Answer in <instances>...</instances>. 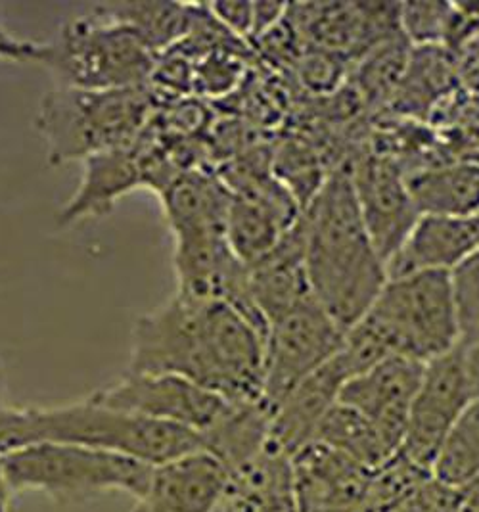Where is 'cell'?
<instances>
[{"mask_svg":"<svg viewBox=\"0 0 479 512\" xmlns=\"http://www.w3.org/2000/svg\"><path fill=\"white\" fill-rule=\"evenodd\" d=\"M458 511L479 512V476L468 482L466 486L457 489Z\"/></svg>","mask_w":479,"mask_h":512,"instance_id":"cell-34","label":"cell"},{"mask_svg":"<svg viewBox=\"0 0 479 512\" xmlns=\"http://www.w3.org/2000/svg\"><path fill=\"white\" fill-rule=\"evenodd\" d=\"M313 442L324 443L368 470H378L393 457L374 424L342 401L326 413Z\"/></svg>","mask_w":479,"mask_h":512,"instance_id":"cell-25","label":"cell"},{"mask_svg":"<svg viewBox=\"0 0 479 512\" xmlns=\"http://www.w3.org/2000/svg\"><path fill=\"white\" fill-rule=\"evenodd\" d=\"M426 363L405 355H391L365 373L345 382L340 399L374 424L395 455L407 432L412 399L420 386Z\"/></svg>","mask_w":479,"mask_h":512,"instance_id":"cell-12","label":"cell"},{"mask_svg":"<svg viewBox=\"0 0 479 512\" xmlns=\"http://www.w3.org/2000/svg\"><path fill=\"white\" fill-rule=\"evenodd\" d=\"M213 512H297L292 459L265 447L230 472Z\"/></svg>","mask_w":479,"mask_h":512,"instance_id":"cell-20","label":"cell"},{"mask_svg":"<svg viewBox=\"0 0 479 512\" xmlns=\"http://www.w3.org/2000/svg\"><path fill=\"white\" fill-rule=\"evenodd\" d=\"M458 22L457 4L428 0L399 4V29L411 47H447Z\"/></svg>","mask_w":479,"mask_h":512,"instance_id":"cell-28","label":"cell"},{"mask_svg":"<svg viewBox=\"0 0 479 512\" xmlns=\"http://www.w3.org/2000/svg\"><path fill=\"white\" fill-rule=\"evenodd\" d=\"M69 443L161 466L204 451L202 436L161 420L106 407L91 396L56 407H8L0 420V455L31 443Z\"/></svg>","mask_w":479,"mask_h":512,"instance_id":"cell-3","label":"cell"},{"mask_svg":"<svg viewBox=\"0 0 479 512\" xmlns=\"http://www.w3.org/2000/svg\"><path fill=\"white\" fill-rule=\"evenodd\" d=\"M150 142L146 127L133 142L85 160L81 183L66 208L60 211V225L102 217L127 192L148 187Z\"/></svg>","mask_w":479,"mask_h":512,"instance_id":"cell-14","label":"cell"},{"mask_svg":"<svg viewBox=\"0 0 479 512\" xmlns=\"http://www.w3.org/2000/svg\"><path fill=\"white\" fill-rule=\"evenodd\" d=\"M464 363H466V374L470 380L472 396L474 401H479V344L464 350Z\"/></svg>","mask_w":479,"mask_h":512,"instance_id":"cell-35","label":"cell"},{"mask_svg":"<svg viewBox=\"0 0 479 512\" xmlns=\"http://www.w3.org/2000/svg\"><path fill=\"white\" fill-rule=\"evenodd\" d=\"M343 332L315 298L269 326L261 401L274 411L299 382L340 351Z\"/></svg>","mask_w":479,"mask_h":512,"instance_id":"cell-8","label":"cell"},{"mask_svg":"<svg viewBox=\"0 0 479 512\" xmlns=\"http://www.w3.org/2000/svg\"><path fill=\"white\" fill-rule=\"evenodd\" d=\"M305 267L320 307L342 326L361 321L388 282L370 240L347 165L332 171L301 211Z\"/></svg>","mask_w":479,"mask_h":512,"instance_id":"cell-2","label":"cell"},{"mask_svg":"<svg viewBox=\"0 0 479 512\" xmlns=\"http://www.w3.org/2000/svg\"><path fill=\"white\" fill-rule=\"evenodd\" d=\"M432 478V472L416 465L397 451L378 470L372 472L366 493L365 512H389L411 497L416 489Z\"/></svg>","mask_w":479,"mask_h":512,"instance_id":"cell-29","label":"cell"},{"mask_svg":"<svg viewBox=\"0 0 479 512\" xmlns=\"http://www.w3.org/2000/svg\"><path fill=\"white\" fill-rule=\"evenodd\" d=\"M472 401L474 396L462 348L426 363L399 451L432 472L441 443Z\"/></svg>","mask_w":479,"mask_h":512,"instance_id":"cell-9","label":"cell"},{"mask_svg":"<svg viewBox=\"0 0 479 512\" xmlns=\"http://www.w3.org/2000/svg\"><path fill=\"white\" fill-rule=\"evenodd\" d=\"M12 495L43 493L60 505L83 503L108 493L140 499L156 466L69 443H31L0 455Z\"/></svg>","mask_w":479,"mask_h":512,"instance_id":"cell-5","label":"cell"},{"mask_svg":"<svg viewBox=\"0 0 479 512\" xmlns=\"http://www.w3.org/2000/svg\"><path fill=\"white\" fill-rule=\"evenodd\" d=\"M478 246L474 219L420 215L399 246L386 261L388 279L416 273H451Z\"/></svg>","mask_w":479,"mask_h":512,"instance_id":"cell-18","label":"cell"},{"mask_svg":"<svg viewBox=\"0 0 479 512\" xmlns=\"http://www.w3.org/2000/svg\"><path fill=\"white\" fill-rule=\"evenodd\" d=\"M457 319L458 348L479 344V250L449 273Z\"/></svg>","mask_w":479,"mask_h":512,"instance_id":"cell-30","label":"cell"},{"mask_svg":"<svg viewBox=\"0 0 479 512\" xmlns=\"http://www.w3.org/2000/svg\"><path fill=\"white\" fill-rule=\"evenodd\" d=\"M271 419L273 411L261 399L229 403L221 419L202 434V447L230 474L265 451Z\"/></svg>","mask_w":479,"mask_h":512,"instance_id":"cell-23","label":"cell"},{"mask_svg":"<svg viewBox=\"0 0 479 512\" xmlns=\"http://www.w3.org/2000/svg\"><path fill=\"white\" fill-rule=\"evenodd\" d=\"M229 472L206 451L156 466L133 512H213Z\"/></svg>","mask_w":479,"mask_h":512,"instance_id":"cell-19","label":"cell"},{"mask_svg":"<svg viewBox=\"0 0 479 512\" xmlns=\"http://www.w3.org/2000/svg\"><path fill=\"white\" fill-rule=\"evenodd\" d=\"M248 290L267 326L315 298L305 267L301 217L267 256L248 267Z\"/></svg>","mask_w":479,"mask_h":512,"instance_id":"cell-17","label":"cell"},{"mask_svg":"<svg viewBox=\"0 0 479 512\" xmlns=\"http://www.w3.org/2000/svg\"><path fill=\"white\" fill-rule=\"evenodd\" d=\"M343 75V56L311 48L299 62V77L307 89L315 93H330L338 87Z\"/></svg>","mask_w":479,"mask_h":512,"instance_id":"cell-31","label":"cell"},{"mask_svg":"<svg viewBox=\"0 0 479 512\" xmlns=\"http://www.w3.org/2000/svg\"><path fill=\"white\" fill-rule=\"evenodd\" d=\"M418 215L476 219L479 215V160L430 163L405 173Z\"/></svg>","mask_w":479,"mask_h":512,"instance_id":"cell-21","label":"cell"},{"mask_svg":"<svg viewBox=\"0 0 479 512\" xmlns=\"http://www.w3.org/2000/svg\"><path fill=\"white\" fill-rule=\"evenodd\" d=\"M411 45L403 33L366 50L357 62V93L366 106H389L407 70Z\"/></svg>","mask_w":479,"mask_h":512,"instance_id":"cell-26","label":"cell"},{"mask_svg":"<svg viewBox=\"0 0 479 512\" xmlns=\"http://www.w3.org/2000/svg\"><path fill=\"white\" fill-rule=\"evenodd\" d=\"M211 16L236 39H250L253 33V2H213L207 4Z\"/></svg>","mask_w":479,"mask_h":512,"instance_id":"cell-33","label":"cell"},{"mask_svg":"<svg viewBox=\"0 0 479 512\" xmlns=\"http://www.w3.org/2000/svg\"><path fill=\"white\" fill-rule=\"evenodd\" d=\"M476 221V231H478V246H479V215L474 219Z\"/></svg>","mask_w":479,"mask_h":512,"instance_id":"cell-38","label":"cell"},{"mask_svg":"<svg viewBox=\"0 0 479 512\" xmlns=\"http://www.w3.org/2000/svg\"><path fill=\"white\" fill-rule=\"evenodd\" d=\"M347 380L349 374L334 355L319 371L299 382L273 411L267 447L292 459L301 447L313 442L320 422L338 403Z\"/></svg>","mask_w":479,"mask_h":512,"instance_id":"cell-15","label":"cell"},{"mask_svg":"<svg viewBox=\"0 0 479 512\" xmlns=\"http://www.w3.org/2000/svg\"><path fill=\"white\" fill-rule=\"evenodd\" d=\"M12 491L8 488L4 470H2V463H0V512H10V503H12Z\"/></svg>","mask_w":479,"mask_h":512,"instance_id":"cell-36","label":"cell"},{"mask_svg":"<svg viewBox=\"0 0 479 512\" xmlns=\"http://www.w3.org/2000/svg\"><path fill=\"white\" fill-rule=\"evenodd\" d=\"M158 196L175 244L227 236L232 192L217 173L209 169L184 171Z\"/></svg>","mask_w":479,"mask_h":512,"instance_id":"cell-16","label":"cell"},{"mask_svg":"<svg viewBox=\"0 0 479 512\" xmlns=\"http://www.w3.org/2000/svg\"><path fill=\"white\" fill-rule=\"evenodd\" d=\"M389 512H460L457 489L447 488L430 478Z\"/></svg>","mask_w":479,"mask_h":512,"instance_id":"cell-32","label":"cell"},{"mask_svg":"<svg viewBox=\"0 0 479 512\" xmlns=\"http://www.w3.org/2000/svg\"><path fill=\"white\" fill-rule=\"evenodd\" d=\"M265 336L229 303L175 294L142 315L127 373L173 374L229 403L263 396Z\"/></svg>","mask_w":479,"mask_h":512,"instance_id":"cell-1","label":"cell"},{"mask_svg":"<svg viewBox=\"0 0 479 512\" xmlns=\"http://www.w3.org/2000/svg\"><path fill=\"white\" fill-rule=\"evenodd\" d=\"M297 512H365L374 470L311 442L292 457Z\"/></svg>","mask_w":479,"mask_h":512,"instance_id":"cell-13","label":"cell"},{"mask_svg":"<svg viewBox=\"0 0 479 512\" xmlns=\"http://www.w3.org/2000/svg\"><path fill=\"white\" fill-rule=\"evenodd\" d=\"M91 397L117 411L177 424L200 436L229 407L223 397L173 374L127 373Z\"/></svg>","mask_w":479,"mask_h":512,"instance_id":"cell-10","label":"cell"},{"mask_svg":"<svg viewBox=\"0 0 479 512\" xmlns=\"http://www.w3.org/2000/svg\"><path fill=\"white\" fill-rule=\"evenodd\" d=\"M478 476L479 401H472L441 443L432 463V478L447 488L458 489Z\"/></svg>","mask_w":479,"mask_h":512,"instance_id":"cell-27","label":"cell"},{"mask_svg":"<svg viewBox=\"0 0 479 512\" xmlns=\"http://www.w3.org/2000/svg\"><path fill=\"white\" fill-rule=\"evenodd\" d=\"M98 14L133 31L156 56L183 43L190 33L198 6L177 2H106L94 8Z\"/></svg>","mask_w":479,"mask_h":512,"instance_id":"cell-24","label":"cell"},{"mask_svg":"<svg viewBox=\"0 0 479 512\" xmlns=\"http://www.w3.org/2000/svg\"><path fill=\"white\" fill-rule=\"evenodd\" d=\"M347 169L366 231L386 263L420 217L412 204L405 173L399 163L376 152L359 154Z\"/></svg>","mask_w":479,"mask_h":512,"instance_id":"cell-11","label":"cell"},{"mask_svg":"<svg viewBox=\"0 0 479 512\" xmlns=\"http://www.w3.org/2000/svg\"><path fill=\"white\" fill-rule=\"evenodd\" d=\"M8 401H6V374H4V367L0 363V420L4 417V413L8 411Z\"/></svg>","mask_w":479,"mask_h":512,"instance_id":"cell-37","label":"cell"},{"mask_svg":"<svg viewBox=\"0 0 479 512\" xmlns=\"http://www.w3.org/2000/svg\"><path fill=\"white\" fill-rule=\"evenodd\" d=\"M154 112L156 104L146 87L87 91L56 85L43 98L37 129L45 139L48 163L58 167L133 142Z\"/></svg>","mask_w":479,"mask_h":512,"instance_id":"cell-4","label":"cell"},{"mask_svg":"<svg viewBox=\"0 0 479 512\" xmlns=\"http://www.w3.org/2000/svg\"><path fill=\"white\" fill-rule=\"evenodd\" d=\"M457 85V66L449 48L412 47L407 70L388 108L397 116L430 117L457 93Z\"/></svg>","mask_w":479,"mask_h":512,"instance_id":"cell-22","label":"cell"},{"mask_svg":"<svg viewBox=\"0 0 479 512\" xmlns=\"http://www.w3.org/2000/svg\"><path fill=\"white\" fill-rule=\"evenodd\" d=\"M37 62L58 77V85L119 91L146 87L156 54L133 31L96 12L66 22L56 41L41 45Z\"/></svg>","mask_w":479,"mask_h":512,"instance_id":"cell-6","label":"cell"},{"mask_svg":"<svg viewBox=\"0 0 479 512\" xmlns=\"http://www.w3.org/2000/svg\"><path fill=\"white\" fill-rule=\"evenodd\" d=\"M366 317L384 332L395 355L430 363L458 348L449 273L388 279Z\"/></svg>","mask_w":479,"mask_h":512,"instance_id":"cell-7","label":"cell"}]
</instances>
